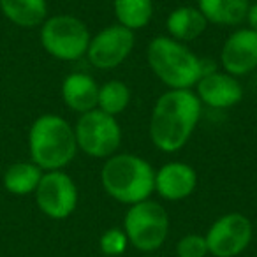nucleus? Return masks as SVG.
<instances>
[{"label":"nucleus","instance_id":"nucleus-2","mask_svg":"<svg viewBox=\"0 0 257 257\" xmlns=\"http://www.w3.org/2000/svg\"><path fill=\"white\" fill-rule=\"evenodd\" d=\"M100 183L107 196L133 206L155 192V171L145 159L131 154L107 157L100 171Z\"/></svg>","mask_w":257,"mask_h":257},{"label":"nucleus","instance_id":"nucleus-9","mask_svg":"<svg viewBox=\"0 0 257 257\" xmlns=\"http://www.w3.org/2000/svg\"><path fill=\"white\" fill-rule=\"evenodd\" d=\"M36 201L44 215L55 220L67 218L78 204V189L69 175L50 171L43 175L36 189Z\"/></svg>","mask_w":257,"mask_h":257},{"label":"nucleus","instance_id":"nucleus-12","mask_svg":"<svg viewBox=\"0 0 257 257\" xmlns=\"http://www.w3.org/2000/svg\"><path fill=\"white\" fill-rule=\"evenodd\" d=\"M201 104H206L215 109H227L243 99V86L234 76L227 72H208L196 85Z\"/></svg>","mask_w":257,"mask_h":257},{"label":"nucleus","instance_id":"nucleus-15","mask_svg":"<svg viewBox=\"0 0 257 257\" xmlns=\"http://www.w3.org/2000/svg\"><path fill=\"white\" fill-rule=\"evenodd\" d=\"M206 18L197 8H178L168 16L166 29L169 32V37L178 43H189L203 36L206 30Z\"/></svg>","mask_w":257,"mask_h":257},{"label":"nucleus","instance_id":"nucleus-14","mask_svg":"<svg viewBox=\"0 0 257 257\" xmlns=\"http://www.w3.org/2000/svg\"><path fill=\"white\" fill-rule=\"evenodd\" d=\"M62 97L65 104L72 111L86 113L97 107V97H99V85L95 79L83 72H74L67 76L62 85Z\"/></svg>","mask_w":257,"mask_h":257},{"label":"nucleus","instance_id":"nucleus-1","mask_svg":"<svg viewBox=\"0 0 257 257\" xmlns=\"http://www.w3.org/2000/svg\"><path fill=\"white\" fill-rule=\"evenodd\" d=\"M201 100L190 90L169 88L157 99L150 118V138L161 152L173 154L189 143L201 118Z\"/></svg>","mask_w":257,"mask_h":257},{"label":"nucleus","instance_id":"nucleus-8","mask_svg":"<svg viewBox=\"0 0 257 257\" xmlns=\"http://www.w3.org/2000/svg\"><path fill=\"white\" fill-rule=\"evenodd\" d=\"M208 252L215 257H236L252 241V224L241 213H225L206 232Z\"/></svg>","mask_w":257,"mask_h":257},{"label":"nucleus","instance_id":"nucleus-21","mask_svg":"<svg viewBox=\"0 0 257 257\" xmlns=\"http://www.w3.org/2000/svg\"><path fill=\"white\" fill-rule=\"evenodd\" d=\"M127 245H128L127 234H125L123 229H118V227L107 229L99 239L100 252H102L104 255H109V257L121 255V253L127 250Z\"/></svg>","mask_w":257,"mask_h":257},{"label":"nucleus","instance_id":"nucleus-10","mask_svg":"<svg viewBox=\"0 0 257 257\" xmlns=\"http://www.w3.org/2000/svg\"><path fill=\"white\" fill-rule=\"evenodd\" d=\"M134 32L121 25H111L90 39L86 57L97 69H114L123 64L134 48Z\"/></svg>","mask_w":257,"mask_h":257},{"label":"nucleus","instance_id":"nucleus-7","mask_svg":"<svg viewBox=\"0 0 257 257\" xmlns=\"http://www.w3.org/2000/svg\"><path fill=\"white\" fill-rule=\"evenodd\" d=\"M74 134L78 148L95 159L114 155L121 141V128L116 116H111L97 107L79 116Z\"/></svg>","mask_w":257,"mask_h":257},{"label":"nucleus","instance_id":"nucleus-6","mask_svg":"<svg viewBox=\"0 0 257 257\" xmlns=\"http://www.w3.org/2000/svg\"><path fill=\"white\" fill-rule=\"evenodd\" d=\"M41 43L51 57L58 60H78L86 55L90 32L86 25L71 15L46 20L41 30Z\"/></svg>","mask_w":257,"mask_h":257},{"label":"nucleus","instance_id":"nucleus-18","mask_svg":"<svg viewBox=\"0 0 257 257\" xmlns=\"http://www.w3.org/2000/svg\"><path fill=\"white\" fill-rule=\"evenodd\" d=\"M113 9L118 25L133 32L147 27L154 16L152 0H114Z\"/></svg>","mask_w":257,"mask_h":257},{"label":"nucleus","instance_id":"nucleus-24","mask_svg":"<svg viewBox=\"0 0 257 257\" xmlns=\"http://www.w3.org/2000/svg\"><path fill=\"white\" fill-rule=\"evenodd\" d=\"M150 257H157V255H150Z\"/></svg>","mask_w":257,"mask_h":257},{"label":"nucleus","instance_id":"nucleus-5","mask_svg":"<svg viewBox=\"0 0 257 257\" xmlns=\"http://www.w3.org/2000/svg\"><path fill=\"white\" fill-rule=\"evenodd\" d=\"M128 243L141 252H154L164 245L169 232V217L164 206L155 201H141L128 208L123 218Z\"/></svg>","mask_w":257,"mask_h":257},{"label":"nucleus","instance_id":"nucleus-11","mask_svg":"<svg viewBox=\"0 0 257 257\" xmlns=\"http://www.w3.org/2000/svg\"><path fill=\"white\" fill-rule=\"evenodd\" d=\"M220 62L224 72L234 78L252 72L257 67V32L250 29L232 32L222 46Z\"/></svg>","mask_w":257,"mask_h":257},{"label":"nucleus","instance_id":"nucleus-17","mask_svg":"<svg viewBox=\"0 0 257 257\" xmlns=\"http://www.w3.org/2000/svg\"><path fill=\"white\" fill-rule=\"evenodd\" d=\"M2 11L20 27H36L44 22L48 13L46 0H0Z\"/></svg>","mask_w":257,"mask_h":257},{"label":"nucleus","instance_id":"nucleus-13","mask_svg":"<svg viewBox=\"0 0 257 257\" xmlns=\"http://www.w3.org/2000/svg\"><path fill=\"white\" fill-rule=\"evenodd\" d=\"M197 175L185 162H168L155 171V192L166 201H182L194 192Z\"/></svg>","mask_w":257,"mask_h":257},{"label":"nucleus","instance_id":"nucleus-20","mask_svg":"<svg viewBox=\"0 0 257 257\" xmlns=\"http://www.w3.org/2000/svg\"><path fill=\"white\" fill-rule=\"evenodd\" d=\"M131 102V90L123 81L111 79L99 86V97H97V109L116 116L120 114Z\"/></svg>","mask_w":257,"mask_h":257},{"label":"nucleus","instance_id":"nucleus-22","mask_svg":"<svg viewBox=\"0 0 257 257\" xmlns=\"http://www.w3.org/2000/svg\"><path fill=\"white\" fill-rule=\"evenodd\" d=\"M176 253L178 257H206L208 245L206 238L201 234H187L176 243Z\"/></svg>","mask_w":257,"mask_h":257},{"label":"nucleus","instance_id":"nucleus-16","mask_svg":"<svg viewBox=\"0 0 257 257\" xmlns=\"http://www.w3.org/2000/svg\"><path fill=\"white\" fill-rule=\"evenodd\" d=\"M248 0H197V9L203 13L208 23L231 27L246 20Z\"/></svg>","mask_w":257,"mask_h":257},{"label":"nucleus","instance_id":"nucleus-23","mask_svg":"<svg viewBox=\"0 0 257 257\" xmlns=\"http://www.w3.org/2000/svg\"><path fill=\"white\" fill-rule=\"evenodd\" d=\"M246 22H248V29L253 30V32H257V2L248 8V13H246Z\"/></svg>","mask_w":257,"mask_h":257},{"label":"nucleus","instance_id":"nucleus-19","mask_svg":"<svg viewBox=\"0 0 257 257\" xmlns=\"http://www.w3.org/2000/svg\"><path fill=\"white\" fill-rule=\"evenodd\" d=\"M41 178H43V171H41V168L37 164L18 162V164H13L6 171L4 185L11 194L23 196V194L36 192Z\"/></svg>","mask_w":257,"mask_h":257},{"label":"nucleus","instance_id":"nucleus-4","mask_svg":"<svg viewBox=\"0 0 257 257\" xmlns=\"http://www.w3.org/2000/svg\"><path fill=\"white\" fill-rule=\"evenodd\" d=\"M29 143L34 164L48 171L65 168L78 152L74 128L57 114H43L34 121Z\"/></svg>","mask_w":257,"mask_h":257},{"label":"nucleus","instance_id":"nucleus-3","mask_svg":"<svg viewBox=\"0 0 257 257\" xmlns=\"http://www.w3.org/2000/svg\"><path fill=\"white\" fill-rule=\"evenodd\" d=\"M147 60L155 76L173 90H190L204 76L203 60L171 37H155L148 44Z\"/></svg>","mask_w":257,"mask_h":257}]
</instances>
